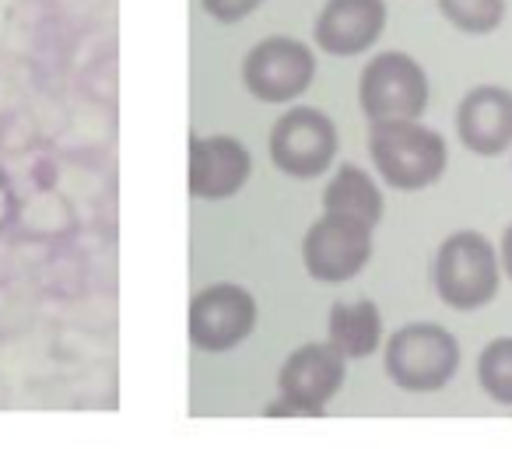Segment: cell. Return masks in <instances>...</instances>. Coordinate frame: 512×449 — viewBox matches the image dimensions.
Listing matches in <instances>:
<instances>
[{
    "mask_svg": "<svg viewBox=\"0 0 512 449\" xmlns=\"http://www.w3.org/2000/svg\"><path fill=\"white\" fill-rule=\"evenodd\" d=\"M369 155L379 179L393 190H428L449 165V148L439 130L418 120H386L369 127Z\"/></svg>",
    "mask_w": 512,
    "mask_h": 449,
    "instance_id": "6da1fadb",
    "label": "cell"
},
{
    "mask_svg": "<svg viewBox=\"0 0 512 449\" xmlns=\"http://www.w3.org/2000/svg\"><path fill=\"white\" fill-rule=\"evenodd\" d=\"M432 285L435 295L456 313H474L488 306L502 285V264L488 236L463 229L442 239V246L435 250Z\"/></svg>",
    "mask_w": 512,
    "mask_h": 449,
    "instance_id": "7a4b0ae2",
    "label": "cell"
},
{
    "mask_svg": "<svg viewBox=\"0 0 512 449\" xmlns=\"http://www.w3.org/2000/svg\"><path fill=\"white\" fill-rule=\"evenodd\" d=\"M460 341L439 323H407L386 337L383 369L404 393H439L460 372Z\"/></svg>",
    "mask_w": 512,
    "mask_h": 449,
    "instance_id": "3957f363",
    "label": "cell"
},
{
    "mask_svg": "<svg viewBox=\"0 0 512 449\" xmlns=\"http://www.w3.org/2000/svg\"><path fill=\"white\" fill-rule=\"evenodd\" d=\"M348 379V358L330 341L295 348L278 372V400L267 404V418H323L330 400Z\"/></svg>",
    "mask_w": 512,
    "mask_h": 449,
    "instance_id": "277c9868",
    "label": "cell"
},
{
    "mask_svg": "<svg viewBox=\"0 0 512 449\" xmlns=\"http://www.w3.org/2000/svg\"><path fill=\"white\" fill-rule=\"evenodd\" d=\"M428 74L414 57L400 50H386L365 64L358 78V102L369 123L418 120L428 109Z\"/></svg>",
    "mask_w": 512,
    "mask_h": 449,
    "instance_id": "5b68a950",
    "label": "cell"
},
{
    "mask_svg": "<svg viewBox=\"0 0 512 449\" xmlns=\"http://www.w3.org/2000/svg\"><path fill=\"white\" fill-rule=\"evenodd\" d=\"M267 151L285 176L316 179L334 165L337 151H341V137H337L334 120L323 109L295 106L281 113V120L271 127Z\"/></svg>",
    "mask_w": 512,
    "mask_h": 449,
    "instance_id": "8992f818",
    "label": "cell"
},
{
    "mask_svg": "<svg viewBox=\"0 0 512 449\" xmlns=\"http://www.w3.org/2000/svg\"><path fill=\"white\" fill-rule=\"evenodd\" d=\"M256 299L249 288L221 281V285L200 288L190 299V316H186V330H190V344L207 355H221V351L239 348L246 337L256 330Z\"/></svg>",
    "mask_w": 512,
    "mask_h": 449,
    "instance_id": "52a82bcc",
    "label": "cell"
},
{
    "mask_svg": "<svg viewBox=\"0 0 512 449\" xmlns=\"http://www.w3.org/2000/svg\"><path fill=\"white\" fill-rule=\"evenodd\" d=\"M316 78V57L306 43L292 36H271L256 43L242 60V85L253 99L271 102H295L306 95Z\"/></svg>",
    "mask_w": 512,
    "mask_h": 449,
    "instance_id": "ba28073f",
    "label": "cell"
},
{
    "mask_svg": "<svg viewBox=\"0 0 512 449\" xmlns=\"http://www.w3.org/2000/svg\"><path fill=\"white\" fill-rule=\"evenodd\" d=\"M372 260V229L362 221L320 214L302 239V264L320 285L355 281Z\"/></svg>",
    "mask_w": 512,
    "mask_h": 449,
    "instance_id": "9c48e42d",
    "label": "cell"
},
{
    "mask_svg": "<svg viewBox=\"0 0 512 449\" xmlns=\"http://www.w3.org/2000/svg\"><path fill=\"white\" fill-rule=\"evenodd\" d=\"M253 176V155L239 137H190L186 186L197 200H232Z\"/></svg>",
    "mask_w": 512,
    "mask_h": 449,
    "instance_id": "30bf717a",
    "label": "cell"
},
{
    "mask_svg": "<svg viewBox=\"0 0 512 449\" xmlns=\"http://www.w3.org/2000/svg\"><path fill=\"white\" fill-rule=\"evenodd\" d=\"M456 137L481 158L512 148V92L502 85H477L456 106Z\"/></svg>",
    "mask_w": 512,
    "mask_h": 449,
    "instance_id": "8fae6325",
    "label": "cell"
},
{
    "mask_svg": "<svg viewBox=\"0 0 512 449\" xmlns=\"http://www.w3.org/2000/svg\"><path fill=\"white\" fill-rule=\"evenodd\" d=\"M386 29V0H327L316 18V43L330 57H362Z\"/></svg>",
    "mask_w": 512,
    "mask_h": 449,
    "instance_id": "7c38bea8",
    "label": "cell"
},
{
    "mask_svg": "<svg viewBox=\"0 0 512 449\" xmlns=\"http://www.w3.org/2000/svg\"><path fill=\"white\" fill-rule=\"evenodd\" d=\"M386 200L383 190L376 186V179L365 169H358L355 162H344L334 172V179L323 190V214H337V218H351L362 221L369 229H376L383 221Z\"/></svg>",
    "mask_w": 512,
    "mask_h": 449,
    "instance_id": "4fadbf2b",
    "label": "cell"
},
{
    "mask_svg": "<svg viewBox=\"0 0 512 449\" xmlns=\"http://www.w3.org/2000/svg\"><path fill=\"white\" fill-rule=\"evenodd\" d=\"M327 341L344 358H369L383 344V313L372 299L337 302L327 320Z\"/></svg>",
    "mask_w": 512,
    "mask_h": 449,
    "instance_id": "5bb4252c",
    "label": "cell"
},
{
    "mask_svg": "<svg viewBox=\"0 0 512 449\" xmlns=\"http://www.w3.org/2000/svg\"><path fill=\"white\" fill-rule=\"evenodd\" d=\"M477 383L495 404L512 407V337H495L477 355Z\"/></svg>",
    "mask_w": 512,
    "mask_h": 449,
    "instance_id": "9a60e30c",
    "label": "cell"
},
{
    "mask_svg": "<svg viewBox=\"0 0 512 449\" xmlns=\"http://www.w3.org/2000/svg\"><path fill=\"white\" fill-rule=\"evenodd\" d=\"M439 11L467 36H491L505 18V0H439Z\"/></svg>",
    "mask_w": 512,
    "mask_h": 449,
    "instance_id": "2e32d148",
    "label": "cell"
},
{
    "mask_svg": "<svg viewBox=\"0 0 512 449\" xmlns=\"http://www.w3.org/2000/svg\"><path fill=\"white\" fill-rule=\"evenodd\" d=\"M264 0H204V11L218 22L232 25V22H242L246 15H253Z\"/></svg>",
    "mask_w": 512,
    "mask_h": 449,
    "instance_id": "e0dca14e",
    "label": "cell"
},
{
    "mask_svg": "<svg viewBox=\"0 0 512 449\" xmlns=\"http://www.w3.org/2000/svg\"><path fill=\"white\" fill-rule=\"evenodd\" d=\"M498 264H502L505 278L512 281V225L502 232V246H498Z\"/></svg>",
    "mask_w": 512,
    "mask_h": 449,
    "instance_id": "ac0fdd59",
    "label": "cell"
}]
</instances>
